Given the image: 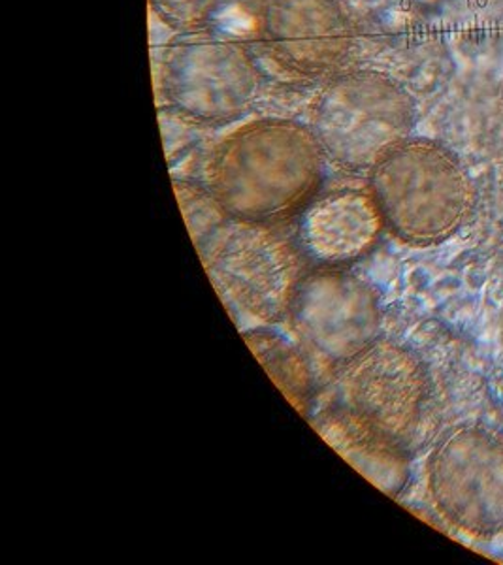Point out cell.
<instances>
[{"instance_id":"cell-6","label":"cell","mask_w":503,"mask_h":565,"mask_svg":"<svg viewBox=\"0 0 503 565\" xmlns=\"http://www.w3.org/2000/svg\"><path fill=\"white\" fill-rule=\"evenodd\" d=\"M199 253L225 302L265 324L287 317L303 277L302 247L287 232L231 217Z\"/></svg>"},{"instance_id":"cell-4","label":"cell","mask_w":503,"mask_h":565,"mask_svg":"<svg viewBox=\"0 0 503 565\" xmlns=\"http://www.w3.org/2000/svg\"><path fill=\"white\" fill-rule=\"evenodd\" d=\"M265 77L252 45L202 29L168 42L159 90L175 116L196 127H220L246 116Z\"/></svg>"},{"instance_id":"cell-9","label":"cell","mask_w":503,"mask_h":565,"mask_svg":"<svg viewBox=\"0 0 503 565\" xmlns=\"http://www.w3.org/2000/svg\"><path fill=\"white\" fill-rule=\"evenodd\" d=\"M287 317L306 351L335 367L374 343L381 327L374 290L342 266L303 276Z\"/></svg>"},{"instance_id":"cell-10","label":"cell","mask_w":503,"mask_h":565,"mask_svg":"<svg viewBox=\"0 0 503 565\" xmlns=\"http://www.w3.org/2000/svg\"><path fill=\"white\" fill-rule=\"evenodd\" d=\"M428 109L436 140L468 167L503 164V76L489 71L457 74Z\"/></svg>"},{"instance_id":"cell-12","label":"cell","mask_w":503,"mask_h":565,"mask_svg":"<svg viewBox=\"0 0 503 565\" xmlns=\"http://www.w3.org/2000/svg\"><path fill=\"white\" fill-rule=\"evenodd\" d=\"M332 449L385 494L398 495L409 476V450L353 413L330 405L313 420Z\"/></svg>"},{"instance_id":"cell-13","label":"cell","mask_w":503,"mask_h":565,"mask_svg":"<svg viewBox=\"0 0 503 565\" xmlns=\"http://www.w3.org/2000/svg\"><path fill=\"white\" fill-rule=\"evenodd\" d=\"M244 340L258 360V364L265 367L271 381L283 392L285 398L308 417L315 392V381L302 351H298L281 335L266 330L247 332Z\"/></svg>"},{"instance_id":"cell-8","label":"cell","mask_w":503,"mask_h":565,"mask_svg":"<svg viewBox=\"0 0 503 565\" xmlns=\"http://www.w3.org/2000/svg\"><path fill=\"white\" fill-rule=\"evenodd\" d=\"M335 407L353 413L396 444H414L430 407L432 386L419 356L388 340L335 367Z\"/></svg>"},{"instance_id":"cell-2","label":"cell","mask_w":503,"mask_h":565,"mask_svg":"<svg viewBox=\"0 0 503 565\" xmlns=\"http://www.w3.org/2000/svg\"><path fill=\"white\" fill-rule=\"evenodd\" d=\"M366 183L385 228L414 247L443 244L465 228L475 200L471 168L436 138L409 136L372 168Z\"/></svg>"},{"instance_id":"cell-14","label":"cell","mask_w":503,"mask_h":565,"mask_svg":"<svg viewBox=\"0 0 503 565\" xmlns=\"http://www.w3.org/2000/svg\"><path fill=\"white\" fill-rule=\"evenodd\" d=\"M465 228L479 249L503 263V164L475 175V200Z\"/></svg>"},{"instance_id":"cell-15","label":"cell","mask_w":503,"mask_h":565,"mask_svg":"<svg viewBox=\"0 0 503 565\" xmlns=\"http://www.w3.org/2000/svg\"><path fill=\"white\" fill-rule=\"evenodd\" d=\"M174 191L180 202L181 213L191 232V238L196 249H201L202 245L225 225L231 215L221 207L220 202L207 191L206 185L175 180Z\"/></svg>"},{"instance_id":"cell-5","label":"cell","mask_w":503,"mask_h":565,"mask_svg":"<svg viewBox=\"0 0 503 565\" xmlns=\"http://www.w3.org/2000/svg\"><path fill=\"white\" fill-rule=\"evenodd\" d=\"M361 33L349 0H258L252 50L266 77L323 85L358 63Z\"/></svg>"},{"instance_id":"cell-7","label":"cell","mask_w":503,"mask_h":565,"mask_svg":"<svg viewBox=\"0 0 503 565\" xmlns=\"http://www.w3.org/2000/svg\"><path fill=\"white\" fill-rule=\"evenodd\" d=\"M426 489L452 527L475 540L503 533V431L489 424H460L434 445Z\"/></svg>"},{"instance_id":"cell-3","label":"cell","mask_w":503,"mask_h":565,"mask_svg":"<svg viewBox=\"0 0 503 565\" xmlns=\"http://www.w3.org/2000/svg\"><path fill=\"white\" fill-rule=\"evenodd\" d=\"M420 117V104L383 72L349 68L321 85L310 106V127L327 162L349 174H366Z\"/></svg>"},{"instance_id":"cell-1","label":"cell","mask_w":503,"mask_h":565,"mask_svg":"<svg viewBox=\"0 0 503 565\" xmlns=\"http://www.w3.org/2000/svg\"><path fill=\"white\" fill-rule=\"evenodd\" d=\"M324 164L308 125L268 117L247 122L213 148L204 185L231 217L279 225L315 199Z\"/></svg>"},{"instance_id":"cell-11","label":"cell","mask_w":503,"mask_h":565,"mask_svg":"<svg viewBox=\"0 0 503 565\" xmlns=\"http://www.w3.org/2000/svg\"><path fill=\"white\" fill-rule=\"evenodd\" d=\"M385 228L368 183L321 194L298 217L303 255L323 266H345L374 249Z\"/></svg>"},{"instance_id":"cell-16","label":"cell","mask_w":503,"mask_h":565,"mask_svg":"<svg viewBox=\"0 0 503 565\" xmlns=\"http://www.w3.org/2000/svg\"><path fill=\"white\" fill-rule=\"evenodd\" d=\"M228 0H149L157 18L175 33H194L212 26Z\"/></svg>"}]
</instances>
